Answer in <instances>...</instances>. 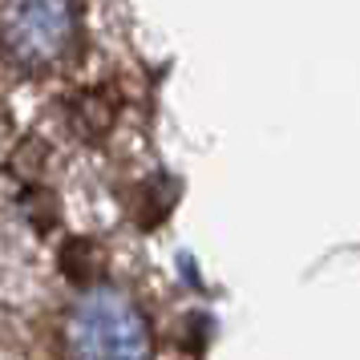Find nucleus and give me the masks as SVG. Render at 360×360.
Listing matches in <instances>:
<instances>
[{
	"mask_svg": "<svg viewBox=\"0 0 360 360\" xmlns=\"http://www.w3.org/2000/svg\"><path fill=\"white\" fill-rule=\"evenodd\" d=\"M65 360H150V328L142 308L114 288L77 295L61 328Z\"/></svg>",
	"mask_w": 360,
	"mask_h": 360,
	"instance_id": "nucleus-1",
	"label": "nucleus"
},
{
	"mask_svg": "<svg viewBox=\"0 0 360 360\" xmlns=\"http://www.w3.org/2000/svg\"><path fill=\"white\" fill-rule=\"evenodd\" d=\"M77 45L73 0H0V53L20 69L49 73Z\"/></svg>",
	"mask_w": 360,
	"mask_h": 360,
	"instance_id": "nucleus-2",
	"label": "nucleus"
}]
</instances>
